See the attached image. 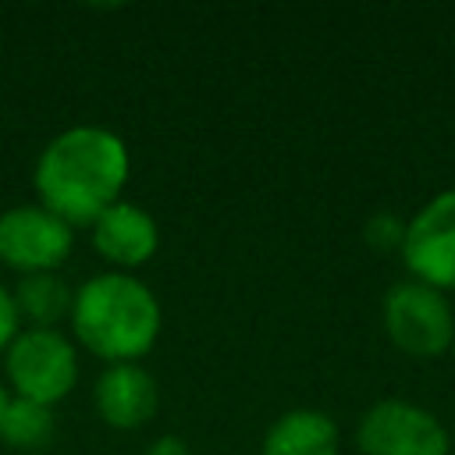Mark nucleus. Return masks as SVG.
<instances>
[{"instance_id": "1", "label": "nucleus", "mask_w": 455, "mask_h": 455, "mask_svg": "<svg viewBox=\"0 0 455 455\" xmlns=\"http://www.w3.org/2000/svg\"><path fill=\"white\" fill-rule=\"evenodd\" d=\"M132 156L117 132L103 124H71L57 132L32 171L39 203L71 228L92 224L128 185Z\"/></svg>"}, {"instance_id": "2", "label": "nucleus", "mask_w": 455, "mask_h": 455, "mask_svg": "<svg viewBox=\"0 0 455 455\" xmlns=\"http://www.w3.org/2000/svg\"><path fill=\"white\" fill-rule=\"evenodd\" d=\"M68 323L75 345H82L85 352H92L110 366V363H139L146 352H153L164 327V313L153 288L142 284L135 274L103 270L75 288V306Z\"/></svg>"}, {"instance_id": "3", "label": "nucleus", "mask_w": 455, "mask_h": 455, "mask_svg": "<svg viewBox=\"0 0 455 455\" xmlns=\"http://www.w3.org/2000/svg\"><path fill=\"white\" fill-rule=\"evenodd\" d=\"M7 391L39 405L64 402L78 384V345L64 331L21 327L4 352Z\"/></svg>"}, {"instance_id": "4", "label": "nucleus", "mask_w": 455, "mask_h": 455, "mask_svg": "<svg viewBox=\"0 0 455 455\" xmlns=\"http://www.w3.org/2000/svg\"><path fill=\"white\" fill-rule=\"evenodd\" d=\"M380 323L387 341L416 359H437L451 352L455 338V309L444 291L423 281H395L380 302Z\"/></svg>"}, {"instance_id": "5", "label": "nucleus", "mask_w": 455, "mask_h": 455, "mask_svg": "<svg viewBox=\"0 0 455 455\" xmlns=\"http://www.w3.org/2000/svg\"><path fill=\"white\" fill-rule=\"evenodd\" d=\"M363 455H451L448 427L409 398L373 402L355 427Z\"/></svg>"}, {"instance_id": "6", "label": "nucleus", "mask_w": 455, "mask_h": 455, "mask_svg": "<svg viewBox=\"0 0 455 455\" xmlns=\"http://www.w3.org/2000/svg\"><path fill=\"white\" fill-rule=\"evenodd\" d=\"M75 249V228L43 203H21L0 213V263L28 274H53Z\"/></svg>"}, {"instance_id": "7", "label": "nucleus", "mask_w": 455, "mask_h": 455, "mask_svg": "<svg viewBox=\"0 0 455 455\" xmlns=\"http://www.w3.org/2000/svg\"><path fill=\"white\" fill-rule=\"evenodd\" d=\"M398 256L412 281H423L444 295L455 291V185L430 196L405 220Z\"/></svg>"}, {"instance_id": "8", "label": "nucleus", "mask_w": 455, "mask_h": 455, "mask_svg": "<svg viewBox=\"0 0 455 455\" xmlns=\"http://www.w3.org/2000/svg\"><path fill=\"white\" fill-rule=\"evenodd\" d=\"M89 235L100 259H107L110 270H121V274H132L135 267L149 263L160 249V228L153 213L128 199H117L114 206H107L89 224Z\"/></svg>"}, {"instance_id": "9", "label": "nucleus", "mask_w": 455, "mask_h": 455, "mask_svg": "<svg viewBox=\"0 0 455 455\" xmlns=\"http://www.w3.org/2000/svg\"><path fill=\"white\" fill-rule=\"evenodd\" d=\"M96 412L114 430H135L153 419L160 405V387L142 363H110L92 387Z\"/></svg>"}, {"instance_id": "10", "label": "nucleus", "mask_w": 455, "mask_h": 455, "mask_svg": "<svg viewBox=\"0 0 455 455\" xmlns=\"http://www.w3.org/2000/svg\"><path fill=\"white\" fill-rule=\"evenodd\" d=\"M259 455H341V434L323 409H288L267 427Z\"/></svg>"}, {"instance_id": "11", "label": "nucleus", "mask_w": 455, "mask_h": 455, "mask_svg": "<svg viewBox=\"0 0 455 455\" xmlns=\"http://www.w3.org/2000/svg\"><path fill=\"white\" fill-rule=\"evenodd\" d=\"M11 291H14L18 316H21V323H28V327L60 331V323L71 320L75 288L60 277V270H53V274H28V277H21Z\"/></svg>"}, {"instance_id": "12", "label": "nucleus", "mask_w": 455, "mask_h": 455, "mask_svg": "<svg viewBox=\"0 0 455 455\" xmlns=\"http://www.w3.org/2000/svg\"><path fill=\"white\" fill-rule=\"evenodd\" d=\"M53 434H57V419L50 405L11 395L4 423H0V441H7L18 451H43L53 441Z\"/></svg>"}, {"instance_id": "13", "label": "nucleus", "mask_w": 455, "mask_h": 455, "mask_svg": "<svg viewBox=\"0 0 455 455\" xmlns=\"http://www.w3.org/2000/svg\"><path fill=\"white\" fill-rule=\"evenodd\" d=\"M363 242L373 252H402L405 242V220L391 210H377L366 224H363Z\"/></svg>"}, {"instance_id": "14", "label": "nucleus", "mask_w": 455, "mask_h": 455, "mask_svg": "<svg viewBox=\"0 0 455 455\" xmlns=\"http://www.w3.org/2000/svg\"><path fill=\"white\" fill-rule=\"evenodd\" d=\"M18 331H21V316H18V306H14V291L0 281V355L18 338Z\"/></svg>"}, {"instance_id": "15", "label": "nucleus", "mask_w": 455, "mask_h": 455, "mask_svg": "<svg viewBox=\"0 0 455 455\" xmlns=\"http://www.w3.org/2000/svg\"><path fill=\"white\" fill-rule=\"evenodd\" d=\"M146 455H192V448H188L181 437H174V434H160V437L146 448Z\"/></svg>"}, {"instance_id": "16", "label": "nucleus", "mask_w": 455, "mask_h": 455, "mask_svg": "<svg viewBox=\"0 0 455 455\" xmlns=\"http://www.w3.org/2000/svg\"><path fill=\"white\" fill-rule=\"evenodd\" d=\"M7 402H11V391H7V384L0 380V423H4V412H7Z\"/></svg>"}, {"instance_id": "17", "label": "nucleus", "mask_w": 455, "mask_h": 455, "mask_svg": "<svg viewBox=\"0 0 455 455\" xmlns=\"http://www.w3.org/2000/svg\"><path fill=\"white\" fill-rule=\"evenodd\" d=\"M451 455H455V434H451Z\"/></svg>"}, {"instance_id": "18", "label": "nucleus", "mask_w": 455, "mask_h": 455, "mask_svg": "<svg viewBox=\"0 0 455 455\" xmlns=\"http://www.w3.org/2000/svg\"><path fill=\"white\" fill-rule=\"evenodd\" d=\"M451 352H455V338H451Z\"/></svg>"}]
</instances>
